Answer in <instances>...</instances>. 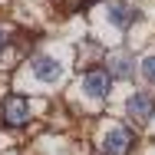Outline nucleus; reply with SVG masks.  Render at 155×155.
I'll return each instance as SVG.
<instances>
[{"mask_svg":"<svg viewBox=\"0 0 155 155\" xmlns=\"http://www.w3.org/2000/svg\"><path fill=\"white\" fill-rule=\"evenodd\" d=\"M30 99L20 93H10L3 96V102H0V122L7 125V129H23V125L30 122Z\"/></svg>","mask_w":155,"mask_h":155,"instance_id":"2","label":"nucleus"},{"mask_svg":"<svg viewBox=\"0 0 155 155\" xmlns=\"http://www.w3.org/2000/svg\"><path fill=\"white\" fill-rule=\"evenodd\" d=\"M106 17H109V23H112V27L129 30L142 13H139V7H132V3H125V0H109V3H106Z\"/></svg>","mask_w":155,"mask_h":155,"instance_id":"5","label":"nucleus"},{"mask_svg":"<svg viewBox=\"0 0 155 155\" xmlns=\"http://www.w3.org/2000/svg\"><path fill=\"white\" fill-rule=\"evenodd\" d=\"M7 43H10V33H7V30H3V27H0V53L7 50Z\"/></svg>","mask_w":155,"mask_h":155,"instance_id":"9","label":"nucleus"},{"mask_svg":"<svg viewBox=\"0 0 155 155\" xmlns=\"http://www.w3.org/2000/svg\"><path fill=\"white\" fill-rule=\"evenodd\" d=\"M132 145H135V132L129 125H122V122L106 125L102 135H99V152L102 155H129Z\"/></svg>","mask_w":155,"mask_h":155,"instance_id":"1","label":"nucleus"},{"mask_svg":"<svg viewBox=\"0 0 155 155\" xmlns=\"http://www.w3.org/2000/svg\"><path fill=\"white\" fill-rule=\"evenodd\" d=\"M125 116L132 122H149L155 116V96L152 93H132L125 99Z\"/></svg>","mask_w":155,"mask_h":155,"instance_id":"4","label":"nucleus"},{"mask_svg":"<svg viewBox=\"0 0 155 155\" xmlns=\"http://www.w3.org/2000/svg\"><path fill=\"white\" fill-rule=\"evenodd\" d=\"M106 69H109V76H112V79H129V76H132V69H135L132 53H125V50L112 53V56L106 60Z\"/></svg>","mask_w":155,"mask_h":155,"instance_id":"7","label":"nucleus"},{"mask_svg":"<svg viewBox=\"0 0 155 155\" xmlns=\"http://www.w3.org/2000/svg\"><path fill=\"white\" fill-rule=\"evenodd\" d=\"M139 73H142V79L155 86V53H145L142 60H139Z\"/></svg>","mask_w":155,"mask_h":155,"instance_id":"8","label":"nucleus"},{"mask_svg":"<svg viewBox=\"0 0 155 155\" xmlns=\"http://www.w3.org/2000/svg\"><path fill=\"white\" fill-rule=\"evenodd\" d=\"M112 93V76H109V69L106 66H89L86 73H83V96H89V99H106V96Z\"/></svg>","mask_w":155,"mask_h":155,"instance_id":"3","label":"nucleus"},{"mask_svg":"<svg viewBox=\"0 0 155 155\" xmlns=\"http://www.w3.org/2000/svg\"><path fill=\"white\" fill-rule=\"evenodd\" d=\"M30 69H33V76H36L40 83H56V79L63 76L60 60H53V56H33V60H30Z\"/></svg>","mask_w":155,"mask_h":155,"instance_id":"6","label":"nucleus"}]
</instances>
